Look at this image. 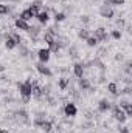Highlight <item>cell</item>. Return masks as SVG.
Wrapping results in <instances>:
<instances>
[{
    "label": "cell",
    "mask_w": 132,
    "mask_h": 133,
    "mask_svg": "<svg viewBox=\"0 0 132 133\" xmlns=\"http://www.w3.org/2000/svg\"><path fill=\"white\" fill-rule=\"evenodd\" d=\"M31 87H33V84H31V79H28V81H25L23 84H17V88H19V91H20V96L22 98H27V99H31Z\"/></svg>",
    "instance_id": "6da1fadb"
},
{
    "label": "cell",
    "mask_w": 132,
    "mask_h": 133,
    "mask_svg": "<svg viewBox=\"0 0 132 133\" xmlns=\"http://www.w3.org/2000/svg\"><path fill=\"white\" fill-rule=\"evenodd\" d=\"M110 110H112V116H113V119H117L120 124L126 122L128 116H126V113L121 110V107H118V105H110Z\"/></svg>",
    "instance_id": "7a4b0ae2"
},
{
    "label": "cell",
    "mask_w": 132,
    "mask_h": 133,
    "mask_svg": "<svg viewBox=\"0 0 132 133\" xmlns=\"http://www.w3.org/2000/svg\"><path fill=\"white\" fill-rule=\"evenodd\" d=\"M93 37H95L98 42H109V39H110V36L107 34V30H106V28H103V26H99V28L95 30Z\"/></svg>",
    "instance_id": "3957f363"
},
{
    "label": "cell",
    "mask_w": 132,
    "mask_h": 133,
    "mask_svg": "<svg viewBox=\"0 0 132 133\" xmlns=\"http://www.w3.org/2000/svg\"><path fill=\"white\" fill-rule=\"evenodd\" d=\"M14 116L13 118H16L19 122H22V124H30V118H28V113L22 108V110H17V111H14L13 113Z\"/></svg>",
    "instance_id": "277c9868"
},
{
    "label": "cell",
    "mask_w": 132,
    "mask_h": 133,
    "mask_svg": "<svg viewBox=\"0 0 132 133\" xmlns=\"http://www.w3.org/2000/svg\"><path fill=\"white\" fill-rule=\"evenodd\" d=\"M99 16L104 19H112L113 17V9L110 5H101L99 6Z\"/></svg>",
    "instance_id": "5b68a950"
},
{
    "label": "cell",
    "mask_w": 132,
    "mask_h": 133,
    "mask_svg": "<svg viewBox=\"0 0 132 133\" xmlns=\"http://www.w3.org/2000/svg\"><path fill=\"white\" fill-rule=\"evenodd\" d=\"M76 113H78V108H76V105L73 102H67L65 105H64V115L65 116L73 118V116H76Z\"/></svg>",
    "instance_id": "8992f818"
},
{
    "label": "cell",
    "mask_w": 132,
    "mask_h": 133,
    "mask_svg": "<svg viewBox=\"0 0 132 133\" xmlns=\"http://www.w3.org/2000/svg\"><path fill=\"white\" fill-rule=\"evenodd\" d=\"M50 50H47V48H40L39 51H37V57H39V61H40V64H47L48 62V59H50Z\"/></svg>",
    "instance_id": "52a82bcc"
},
{
    "label": "cell",
    "mask_w": 132,
    "mask_h": 133,
    "mask_svg": "<svg viewBox=\"0 0 132 133\" xmlns=\"http://www.w3.org/2000/svg\"><path fill=\"white\" fill-rule=\"evenodd\" d=\"M3 39H5V48L6 50H14L17 46V43L14 42V39L11 37V34H3Z\"/></svg>",
    "instance_id": "ba28073f"
},
{
    "label": "cell",
    "mask_w": 132,
    "mask_h": 133,
    "mask_svg": "<svg viewBox=\"0 0 132 133\" xmlns=\"http://www.w3.org/2000/svg\"><path fill=\"white\" fill-rule=\"evenodd\" d=\"M110 105H112V102L107 99H101L98 102V110L101 113H106V111H109L110 110Z\"/></svg>",
    "instance_id": "9c48e42d"
},
{
    "label": "cell",
    "mask_w": 132,
    "mask_h": 133,
    "mask_svg": "<svg viewBox=\"0 0 132 133\" xmlns=\"http://www.w3.org/2000/svg\"><path fill=\"white\" fill-rule=\"evenodd\" d=\"M36 70L40 73V74H44V76H51L53 73H51V70L48 68V66H45V64H36Z\"/></svg>",
    "instance_id": "30bf717a"
},
{
    "label": "cell",
    "mask_w": 132,
    "mask_h": 133,
    "mask_svg": "<svg viewBox=\"0 0 132 133\" xmlns=\"http://www.w3.org/2000/svg\"><path fill=\"white\" fill-rule=\"evenodd\" d=\"M73 74H75V77H82V74H84V64H81V62L75 64L73 65Z\"/></svg>",
    "instance_id": "8fae6325"
},
{
    "label": "cell",
    "mask_w": 132,
    "mask_h": 133,
    "mask_svg": "<svg viewBox=\"0 0 132 133\" xmlns=\"http://www.w3.org/2000/svg\"><path fill=\"white\" fill-rule=\"evenodd\" d=\"M36 19H37L42 25H45V23L48 22V19H50L48 11H47V9H45V11H39V12H37V16H36Z\"/></svg>",
    "instance_id": "7c38bea8"
},
{
    "label": "cell",
    "mask_w": 132,
    "mask_h": 133,
    "mask_svg": "<svg viewBox=\"0 0 132 133\" xmlns=\"http://www.w3.org/2000/svg\"><path fill=\"white\" fill-rule=\"evenodd\" d=\"M31 96H34L36 99H40L42 98V88L36 82H33V87H31Z\"/></svg>",
    "instance_id": "4fadbf2b"
},
{
    "label": "cell",
    "mask_w": 132,
    "mask_h": 133,
    "mask_svg": "<svg viewBox=\"0 0 132 133\" xmlns=\"http://www.w3.org/2000/svg\"><path fill=\"white\" fill-rule=\"evenodd\" d=\"M16 28L17 30H22V31H28L30 25L25 22V20H20V19H16Z\"/></svg>",
    "instance_id": "5bb4252c"
},
{
    "label": "cell",
    "mask_w": 132,
    "mask_h": 133,
    "mask_svg": "<svg viewBox=\"0 0 132 133\" xmlns=\"http://www.w3.org/2000/svg\"><path fill=\"white\" fill-rule=\"evenodd\" d=\"M78 85H79V88H81V90H89V88L92 87V85H90V81H89V79H86V77H79Z\"/></svg>",
    "instance_id": "9a60e30c"
},
{
    "label": "cell",
    "mask_w": 132,
    "mask_h": 133,
    "mask_svg": "<svg viewBox=\"0 0 132 133\" xmlns=\"http://www.w3.org/2000/svg\"><path fill=\"white\" fill-rule=\"evenodd\" d=\"M19 19H20V20H25V22H28L30 19H33V16H31V12H30V9H23V11L20 12V16H19Z\"/></svg>",
    "instance_id": "2e32d148"
},
{
    "label": "cell",
    "mask_w": 132,
    "mask_h": 133,
    "mask_svg": "<svg viewBox=\"0 0 132 133\" xmlns=\"http://www.w3.org/2000/svg\"><path fill=\"white\" fill-rule=\"evenodd\" d=\"M107 91H109L110 95H113V96H118V87H117V84H115V82H110V84L107 85Z\"/></svg>",
    "instance_id": "e0dca14e"
},
{
    "label": "cell",
    "mask_w": 132,
    "mask_h": 133,
    "mask_svg": "<svg viewBox=\"0 0 132 133\" xmlns=\"http://www.w3.org/2000/svg\"><path fill=\"white\" fill-rule=\"evenodd\" d=\"M55 39H56V36L55 34H51L50 31H47V33L44 34V40L48 43V45H51V43H55Z\"/></svg>",
    "instance_id": "ac0fdd59"
},
{
    "label": "cell",
    "mask_w": 132,
    "mask_h": 133,
    "mask_svg": "<svg viewBox=\"0 0 132 133\" xmlns=\"http://www.w3.org/2000/svg\"><path fill=\"white\" fill-rule=\"evenodd\" d=\"M19 56H20V57H27V56H28V48H27L25 45H22V43L19 45Z\"/></svg>",
    "instance_id": "d6986e66"
},
{
    "label": "cell",
    "mask_w": 132,
    "mask_h": 133,
    "mask_svg": "<svg viewBox=\"0 0 132 133\" xmlns=\"http://www.w3.org/2000/svg\"><path fill=\"white\" fill-rule=\"evenodd\" d=\"M104 5H115V6H121L124 5V0H103Z\"/></svg>",
    "instance_id": "ffe728a7"
},
{
    "label": "cell",
    "mask_w": 132,
    "mask_h": 133,
    "mask_svg": "<svg viewBox=\"0 0 132 133\" xmlns=\"http://www.w3.org/2000/svg\"><path fill=\"white\" fill-rule=\"evenodd\" d=\"M40 129H42L45 133H50L51 132V122H50V121H44L42 125H40Z\"/></svg>",
    "instance_id": "44dd1931"
},
{
    "label": "cell",
    "mask_w": 132,
    "mask_h": 133,
    "mask_svg": "<svg viewBox=\"0 0 132 133\" xmlns=\"http://www.w3.org/2000/svg\"><path fill=\"white\" fill-rule=\"evenodd\" d=\"M58 84H59V88L61 90H65L67 87H68V77H61Z\"/></svg>",
    "instance_id": "7402d4cb"
},
{
    "label": "cell",
    "mask_w": 132,
    "mask_h": 133,
    "mask_svg": "<svg viewBox=\"0 0 132 133\" xmlns=\"http://www.w3.org/2000/svg\"><path fill=\"white\" fill-rule=\"evenodd\" d=\"M86 42H87L89 46H97V45H98V40H97L93 36H89V37L86 39Z\"/></svg>",
    "instance_id": "603a6c76"
},
{
    "label": "cell",
    "mask_w": 132,
    "mask_h": 133,
    "mask_svg": "<svg viewBox=\"0 0 132 133\" xmlns=\"http://www.w3.org/2000/svg\"><path fill=\"white\" fill-rule=\"evenodd\" d=\"M78 36H79V39H84V40H86V39L90 36V33H89V30H87V28H82V30H79Z\"/></svg>",
    "instance_id": "cb8c5ba5"
},
{
    "label": "cell",
    "mask_w": 132,
    "mask_h": 133,
    "mask_svg": "<svg viewBox=\"0 0 132 133\" xmlns=\"http://www.w3.org/2000/svg\"><path fill=\"white\" fill-rule=\"evenodd\" d=\"M55 20L56 22H62V20H65V12H55Z\"/></svg>",
    "instance_id": "d4e9b609"
},
{
    "label": "cell",
    "mask_w": 132,
    "mask_h": 133,
    "mask_svg": "<svg viewBox=\"0 0 132 133\" xmlns=\"http://www.w3.org/2000/svg\"><path fill=\"white\" fill-rule=\"evenodd\" d=\"M68 54H70L71 57H78V48H76L75 45L68 46Z\"/></svg>",
    "instance_id": "484cf974"
},
{
    "label": "cell",
    "mask_w": 132,
    "mask_h": 133,
    "mask_svg": "<svg viewBox=\"0 0 132 133\" xmlns=\"http://www.w3.org/2000/svg\"><path fill=\"white\" fill-rule=\"evenodd\" d=\"M123 108H124V113H126V116H128V118H131V116H132V104H131V102H129V104H126Z\"/></svg>",
    "instance_id": "4316f807"
},
{
    "label": "cell",
    "mask_w": 132,
    "mask_h": 133,
    "mask_svg": "<svg viewBox=\"0 0 132 133\" xmlns=\"http://www.w3.org/2000/svg\"><path fill=\"white\" fill-rule=\"evenodd\" d=\"M48 46H50V48H48V50H50V53H59V50H61V46H59L56 42H55V43H51V45H48Z\"/></svg>",
    "instance_id": "83f0119b"
},
{
    "label": "cell",
    "mask_w": 132,
    "mask_h": 133,
    "mask_svg": "<svg viewBox=\"0 0 132 133\" xmlns=\"http://www.w3.org/2000/svg\"><path fill=\"white\" fill-rule=\"evenodd\" d=\"M8 12H9V6L0 3V16H5V14H8Z\"/></svg>",
    "instance_id": "f1b7e54d"
},
{
    "label": "cell",
    "mask_w": 132,
    "mask_h": 133,
    "mask_svg": "<svg viewBox=\"0 0 132 133\" xmlns=\"http://www.w3.org/2000/svg\"><path fill=\"white\" fill-rule=\"evenodd\" d=\"M11 37L14 39V42H16L17 45H20V43H22V37H20V34H17V33H13V34H11Z\"/></svg>",
    "instance_id": "f546056e"
},
{
    "label": "cell",
    "mask_w": 132,
    "mask_h": 133,
    "mask_svg": "<svg viewBox=\"0 0 132 133\" xmlns=\"http://www.w3.org/2000/svg\"><path fill=\"white\" fill-rule=\"evenodd\" d=\"M110 36H112L113 39H117V40H118V39H121V31H118V30H113Z\"/></svg>",
    "instance_id": "4dcf8cb0"
},
{
    "label": "cell",
    "mask_w": 132,
    "mask_h": 133,
    "mask_svg": "<svg viewBox=\"0 0 132 133\" xmlns=\"http://www.w3.org/2000/svg\"><path fill=\"white\" fill-rule=\"evenodd\" d=\"M28 9H30V12H31V16H33V17H36V16H37V12H39V8H36V6H30Z\"/></svg>",
    "instance_id": "1f68e13d"
},
{
    "label": "cell",
    "mask_w": 132,
    "mask_h": 133,
    "mask_svg": "<svg viewBox=\"0 0 132 133\" xmlns=\"http://www.w3.org/2000/svg\"><path fill=\"white\" fill-rule=\"evenodd\" d=\"M115 25H117V28H120V30H121V28L124 26V20H123V19H117Z\"/></svg>",
    "instance_id": "d6a6232c"
},
{
    "label": "cell",
    "mask_w": 132,
    "mask_h": 133,
    "mask_svg": "<svg viewBox=\"0 0 132 133\" xmlns=\"http://www.w3.org/2000/svg\"><path fill=\"white\" fill-rule=\"evenodd\" d=\"M124 71H126L128 74H131V61L126 62V65H124Z\"/></svg>",
    "instance_id": "836d02e7"
},
{
    "label": "cell",
    "mask_w": 132,
    "mask_h": 133,
    "mask_svg": "<svg viewBox=\"0 0 132 133\" xmlns=\"http://www.w3.org/2000/svg\"><path fill=\"white\" fill-rule=\"evenodd\" d=\"M81 22H82V23H89V22H90V17H89V16H82V17H81Z\"/></svg>",
    "instance_id": "e575fe53"
},
{
    "label": "cell",
    "mask_w": 132,
    "mask_h": 133,
    "mask_svg": "<svg viewBox=\"0 0 132 133\" xmlns=\"http://www.w3.org/2000/svg\"><path fill=\"white\" fill-rule=\"evenodd\" d=\"M120 133H131L129 127H120Z\"/></svg>",
    "instance_id": "d590c367"
},
{
    "label": "cell",
    "mask_w": 132,
    "mask_h": 133,
    "mask_svg": "<svg viewBox=\"0 0 132 133\" xmlns=\"http://www.w3.org/2000/svg\"><path fill=\"white\" fill-rule=\"evenodd\" d=\"M40 5H42V2H40V0H36V2L31 3V6H36V8H40Z\"/></svg>",
    "instance_id": "8d00e7d4"
},
{
    "label": "cell",
    "mask_w": 132,
    "mask_h": 133,
    "mask_svg": "<svg viewBox=\"0 0 132 133\" xmlns=\"http://www.w3.org/2000/svg\"><path fill=\"white\" fill-rule=\"evenodd\" d=\"M117 61H123V54H118L117 56Z\"/></svg>",
    "instance_id": "74e56055"
},
{
    "label": "cell",
    "mask_w": 132,
    "mask_h": 133,
    "mask_svg": "<svg viewBox=\"0 0 132 133\" xmlns=\"http://www.w3.org/2000/svg\"><path fill=\"white\" fill-rule=\"evenodd\" d=\"M0 133H9V132H8L6 129H2V130H0Z\"/></svg>",
    "instance_id": "f35d334b"
},
{
    "label": "cell",
    "mask_w": 132,
    "mask_h": 133,
    "mask_svg": "<svg viewBox=\"0 0 132 133\" xmlns=\"http://www.w3.org/2000/svg\"><path fill=\"white\" fill-rule=\"evenodd\" d=\"M3 71H5V66H3V65H0V73H3Z\"/></svg>",
    "instance_id": "ab89813d"
},
{
    "label": "cell",
    "mask_w": 132,
    "mask_h": 133,
    "mask_svg": "<svg viewBox=\"0 0 132 133\" xmlns=\"http://www.w3.org/2000/svg\"><path fill=\"white\" fill-rule=\"evenodd\" d=\"M2 39H3V34H0V40H2Z\"/></svg>",
    "instance_id": "60d3db41"
}]
</instances>
